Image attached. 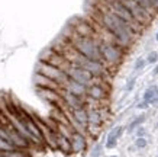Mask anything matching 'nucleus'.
<instances>
[{
	"label": "nucleus",
	"instance_id": "obj_21",
	"mask_svg": "<svg viewBox=\"0 0 158 157\" xmlns=\"http://www.w3.org/2000/svg\"><path fill=\"white\" fill-rule=\"evenodd\" d=\"M148 63H147V58H136V61H135V66H134V70L135 72H139V70H144V67L147 66Z\"/></svg>",
	"mask_w": 158,
	"mask_h": 157
},
{
	"label": "nucleus",
	"instance_id": "obj_3",
	"mask_svg": "<svg viewBox=\"0 0 158 157\" xmlns=\"http://www.w3.org/2000/svg\"><path fill=\"white\" fill-rule=\"evenodd\" d=\"M100 55L102 61L109 67L119 66L125 57V48L113 42H103L100 41Z\"/></svg>",
	"mask_w": 158,
	"mask_h": 157
},
{
	"label": "nucleus",
	"instance_id": "obj_31",
	"mask_svg": "<svg viewBox=\"0 0 158 157\" xmlns=\"http://www.w3.org/2000/svg\"><path fill=\"white\" fill-rule=\"evenodd\" d=\"M157 157H158V156H157Z\"/></svg>",
	"mask_w": 158,
	"mask_h": 157
},
{
	"label": "nucleus",
	"instance_id": "obj_25",
	"mask_svg": "<svg viewBox=\"0 0 158 157\" xmlns=\"http://www.w3.org/2000/svg\"><path fill=\"white\" fill-rule=\"evenodd\" d=\"M134 86H135V77H132V79L128 80V83H126V86H125V89H126V92H131L132 89H134Z\"/></svg>",
	"mask_w": 158,
	"mask_h": 157
},
{
	"label": "nucleus",
	"instance_id": "obj_4",
	"mask_svg": "<svg viewBox=\"0 0 158 157\" xmlns=\"http://www.w3.org/2000/svg\"><path fill=\"white\" fill-rule=\"evenodd\" d=\"M36 73L42 74V76H45V77H48V79H51V80H54V81H57L58 85L61 86V89H62V86L68 81L67 73L60 70V68H57V67L51 66L48 63L38 61V64H36Z\"/></svg>",
	"mask_w": 158,
	"mask_h": 157
},
{
	"label": "nucleus",
	"instance_id": "obj_10",
	"mask_svg": "<svg viewBox=\"0 0 158 157\" xmlns=\"http://www.w3.org/2000/svg\"><path fill=\"white\" fill-rule=\"evenodd\" d=\"M71 148H73V154H81L87 150V135L81 133H74L71 134Z\"/></svg>",
	"mask_w": 158,
	"mask_h": 157
},
{
	"label": "nucleus",
	"instance_id": "obj_7",
	"mask_svg": "<svg viewBox=\"0 0 158 157\" xmlns=\"http://www.w3.org/2000/svg\"><path fill=\"white\" fill-rule=\"evenodd\" d=\"M65 73H67V76L70 77L71 80L77 81V83H81V85L87 86V87L96 81V79L91 76L86 68H83V67H80V66H73L71 64L70 68H68Z\"/></svg>",
	"mask_w": 158,
	"mask_h": 157
},
{
	"label": "nucleus",
	"instance_id": "obj_15",
	"mask_svg": "<svg viewBox=\"0 0 158 157\" xmlns=\"http://www.w3.org/2000/svg\"><path fill=\"white\" fill-rule=\"evenodd\" d=\"M57 150L61 151L64 156H70L73 154V148H71V140L67 135H62L58 133L57 134Z\"/></svg>",
	"mask_w": 158,
	"mask_h": 157
},
{
	"label": "nucleus",
	"instance_id": "obj_29",
	"mask_svg": "<svg viewBox=\"0 0 158 157\" xmlns=\"http://www.w3.org/2000/svg\"><path fill=\"white\" fill-rule=\"evenodd\" d=\"M155 39H157V41H158V32H157V35H155Z\"/></svg>",
	"mask_w": 158,
	"mask_h": 157
},
{
	"label": "nucleus",
	"instance_id": "obj_24",
	"mask_svg": "<svg viewBox=\"0 0 158 157\" xmlns=\"http://www.w3.org/2000/svg\"><path fill=\"white\" fill-rule=\"evenodd\" d=\"M147 63L148 64H157L158 63V52L157 51H151L147 55Z\"/></svg>",
	"mask_w": 158,
	"mask_h": 157
},
{
	"label": "nucleus",
	"instance_id": "obj_17",
	"mask_svg": "<svg viewBox=\"0 0 158 157\" xmlns=\"http://www.w3.org/2000/svg\"><path fill=\"white\" fill-rule=\"evenodd\" d=\"M145 119H147V116H145L144 114H142V115H138V116H135V118L129 122V125H128V131H129V133H134V131H136L139 127H142V124L145 122Z\"/></svg>",
	"mask_w": 158,
	"mask_h": 157
},
{
	"label": "nucleus",
	"instance_id": "obj_30",
	"mask_svg": "<svg viewBox=\"0 0 158 157\" xmlns=\"http://www.w3.org/2000/svg\"><path fill=\"white\" fill-rule=\"evenodd\" d=\"M109 157H119V156H109Z\"/></svg>",
	"mask_w": 158,
	"mask_h": 157
},
{
	"label": "nucleus",
	"instance_id": "obj_9",
	"mask_svg": "<svg viewBox=\"0 0 158 157\" xmlns=\"http://www.w3.org/2000/svg\"><path fill=\"white\" fill-rule=\"evenodd\" d=\"M61 98H62V102H64V106H65L67 111H73V109H77V108L86 106V98L71 95V93L62 90V89H61Z\"/></svg>",
	"mask_w": 158,
	"mask_h": 157
},
{
	"label": "nucleus",
	"instance_id": "obj_8",
	"mask_svg": "<svg viewBox=\"0 0 158 157\" xmlns=\"http://www.w3.org/2000/svg\"><path fill=\"white\" fill-rule=\"evenodd\" d=\"M107 96H109V90L102 83V80H96L93 85L89 86V89H87V98L97 102V103H100L105 99H107Z\"/></svg>",
	"mask_w": 158,
	"mask_h": 157
},
{
	"label": "nucleus",
	"instance_id": "obj_12",
	"mask_svg": "<svg viewBox=\"0 0 158 157\" xmlns=\"http://www.w3.org/2000/svg\"><path fill=\"white\" fill-rule=\"evenodd\" d=\"M87 86L81 85V83H77V81L71 80L70 77H68V81L65 85L62 86V90L68 92V93H71V95H76V96H80V98H87Z\"/></svg>",
	"mask_w": 158,
	"mask_h": 157
},
{
	"label": "nucleus",
	"instance_id": "obj_14",
	"mask_svg": "<svg viewBox=\"0 0 158 157\" xmlns=\"http://www.w3.org/2000/svg\"><path fill=\"white\" fill-rule=\"evenodd\" d=\"M34 81H35V86L38 89H51V90H61V86L58 85L57 81L51 80L48 77L42 76L39 73H35V77H34Z\"/></svg>",
	"mask_w": 158,
	"mask_h": 157
},
{
	"label": "nucleus",
	"instance_id": "obj_22",
	"mask_svg": "<svg viewBox=\"0 0 158 157\" xmlns=\"http://www.w3.org/2000/svg\"><path fill=\"white\" fill-rule=\"evenodd\" d=\"M147 146H148V141H147L145 137H139L135 140V147L138 148V150H144Z\"/></svg>",
	"mask_w": 158,
	"mask_h": 157
},
{
	"label": "nucleus",
	"instance_id": "obj_1",
	"mask_svg": "<svg viewBox=\"0 0 158 157\" xmlns=\"http://www.w3.org/2000/svg\"><path fill=\"white\" fill-rule=\"evenodd\" d=\"M93 12H94L93 20L102 29H105L106 32H109L122 48L126 50L131 44L134 42L135 35H136L134 28L128 22H125L120 18H118L116 15L109 12L102 2H100V5H96L93 7Z\"/></svg>",
	"mask_w": 158,
	"mask_h": 157
},
{
	"label": "nucleus",
	"instance_id": "obj_2",
	"mask_svg": "<svg viewBox=\"0 0 158 157\" xmlns=\"http://www.w3.org/2000/svg\"><path fill=\"white\" fill-rule=\"evenodd\" d=\"M68 28H70V26H68ZM64 37L71 42V45L76 48L81 55H84V57L89 58V60L102 61L100 41H99L97 38H86V37H80V35H77L73 29H71V32H70V35H64Z\"/></svg>",
	"mask_w": 158,
	"mask_h": 157
},
{
	"label": "nucleus",
	"instance_id": "obj_18",
	"mask_svg": "<svg viewBox=\"0 0 158 157\" xmlns=\"http://www.w3.org/2000/svg\"><path fill=\"white\" fill-rule=\"evenodd\" d=\"M3 157H32L28 150H19V148H12L7 151H2Z\"/></svg>",
	"mask_w": 158,
	"mask_h": 157
},
{
	"label": "nucleus",
	"instance_id": "obj_23",
	"mask_svg": "<svg viewBox=\"0 0 158 157\" xmlns=\"http://www.w3.org/2000/svg\"><path fill=\"white\" fill-rule=\"evenodd\" d=\"M12 144L6 140V138L0 137V151H7V150H12Z\"/></svg>",
	"mask_w": 158,
	"mask_h": 157
},
{
	"label": "nucleus",
	"instance_id": "obj_16",
	"mask_svg": "<svg viewBox=\"0 0 158 157\" xmlns=\"http://www.w3.org/2000/svg\"><path fill=\"white\" fill-rule=\"evenodd\" d=\"M142 100L147 102L148 105H157L158 103V86L152 85L147 87V90L144 92Z\"/></svg>",
	"mask_w": 158,
	"mask_h": 157
},
{
	"label": "nucleus",
	"instance_id": "obj_27",
	"mask_svg": "<svg viewBox=\"0 0 158 157\" xmlns=\"http://www.w3.org/2000/svg\"><path fill=\"white\" fill-rule=\"evenodd\" d=\"M148 106H149V105L147 103V102H144V100H141V102L138 103V106H136V108H138V109H147Z\"/></svg>",
	"mask_w": 158,
	"mask_h": 157
},
{
	"label": "nucleus",
	"instance_id": "obj_26",
	"mask_svg": "<svg viewBox=\"0 0 158 157\" xmlns=\"http://www.w3.org/2000/svg\"><path fill=\"white\" fill-rule=\"evenodd\" d=\"M139 137H145V128L144 127H139L138 129H136V138Z\"/></svg>",
	"mask_w": 158,
	"mask_h": 157
},
{
	"label": "nucleus",
	"instance_id": "obj_13",
	"mask_svg": "<svg viewBox=\"0 0 158 157\" xmlns=\"http://www.w3.org/2000/svg\"><path fill=\"white\" fill-rule=\"evenodd\" d=\"M87 111H89V125L87 127H99V128H102L103 122H105V116H103V112H102L99 106H90V108H87Z\"/></svg>",
	"mask_w": 158,
	"mask_h": 157
},
{
	"label": "nucleus",
	"instance_id": "obj_11",
	"mask_svg": "<svg viewBox=\"0 0 158 157\" xmlns=\"http://www.w3.org/2000/svg\"><path fill=\"white\" fill-rule=\"evenodd\" d=\"M123 133H125V127H122V125H115V127L107 133V135H106L105 148H107V150L115 148L116 146H118V141L120 140V137L123 135Z\"/></svg>",
	"mask_w": 158,
	"mask_h": 157
},
{
	"label": "nucleus",
	"instance_id": "obj_6",
	"mask_svg": "<svg viewBox=\"0 0 158 157\" xmlns=\"http://www.w3.org/2000/svg\"><path fill=\"white\" fill-rule=\"evenodd\" d=\"M119 2H122V3L126 6V9L129 10L131 15L134 16V19L136 20L141 26L149 24V22L154 19L152 16H151V15H149L145 9H142V7H141L135 0H119Z\"/></svg>",
	"mask_w": 158,
	"mask_h": 157
},
{
	"label": "nucleus",
	"instance_id": "obj_19",
	"mask_svg": "<svg viewBox=\"0 0 158 157\" xmlns=\"http://www.w3.org/2000/svg\"><path fill=\"white\" fill-rule=\"evenodd\" d=\"M135 2H136V3L142 7V9L147 10V12H148L152 18H155V16H157V12L154 10V7H152V5H151V2H149V0H135Z\"/></svg>",
	"mask_w": 158,
	"mask_h": 157
},
{
	"label": "nucleus",
	"instance_id": "obj_5",
	"mask_svg": "<svg viewBox=\"0 0 158 157\" xmlns=\"http://www.w3.org/2000/svg\"><path fill=\"white\" fill-rule=\"evenodd\" d=\"M39 61L48 63V64L57 67V68L62 70V72H67L68 68H70V66H71V63L68 61L67 58L64 57V55H61V54H58L57 51H54L51 47L44 50L41 57H39Z\"/></svg>",
	"mask_w": 158,
	"mask_h": 157
},
{
	"label": "nucleus",
	"instance_id": "obj_28",
	"mask_svg": "<svg viewBox=\"0 0 158 157\" xmlns=\"http://www.w3.org/2000/svg\"><path fill=\"white\" fill-rule=\"evenodd\" d=\"M152 74H154V76H157V74H158V64H157V66H155V68H154Z\"/></svg>",
	"mask_w": 158,
	"mask_h": 157
},
{
	"label": "nucleus",
	"instance_id": "obj_20",
	"mask_svg": "<svg viewBox=\"0 0 158 157\" xmlns=\"http://www.w3.org/2000/svg\"><path fill=\"white\" fill-rule=\"evenodd\" d=\"M103 150H105V146H102L99 143L94 144L90 151V157H103Z\"/></svg>",
	"mask_w": 158,
	"mask_h": 157
}]
</instances>
